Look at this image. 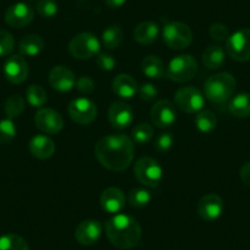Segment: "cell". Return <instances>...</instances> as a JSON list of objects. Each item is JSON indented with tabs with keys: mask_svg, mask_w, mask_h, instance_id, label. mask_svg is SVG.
I'll list each match as a JSON object with an SVG mask.
<instances>
[{
	"mask_svg": "<svg viewBox=\"0 0 250 250\" xmlns=\"http://www.w3.org/2000/svg\"><path fill=\"white\" fill-rule=\"evenodd\" d=\"M102 225L96 220H86L79 223L75 229V238L80 244L92 245L102 235Z\"/></svg>",
	"mask_w": 250,
	"mask_h": 250,
	"instance_id": "ac0fdd59",
	"label": "cell"
},
{
	"mask_svg": "<svg viewBox=\"0 0 250 250\" xmlns=\"http://www.w3.org/2000/svg\"><path fill=\"white\" fill-rule=\"evenodd\" d=\"M76 88L83 95H90L95 90V83L88 76H81L80 79L76 80Z\"/></svg>",
	"mask_w": 250,
	"mask_h": 250,
	"instance_id": "60d3db41",
	"label": "cell"
},
{
	"mask_svg": "<svg viewBox=\"0 0 250 250\" xmlns=\"http://www.w3.org/2000/svg\"><path fill=\"white\" fill-rule=\"evenodd\" d=\"M126 3V0H104V4L110 9H119Z\"/></svg>",
	"mask_w": 250,
	"mask_h": 250,
	"instance_id": "7bdbcfd3",
	"label": "cell"
},
{
	"mask_svg": "<svg viewBox=\"0 0 250 250\" xmlns=\"http://www.w3.org/2000/svg\"><path fill=\"white\" fill-rule=\"evenodd\" d=\"M226 50L232 59L237 62L250 60V30L243 28L237 31L226 41Z\"/></svg>",
	"mask_w": 250,
	"mask_h": 250,
	"instance_id": "9c48e42d",
	"label": "cell"
},
{
	"mask_svg": "<svg viewBox=\"0 0 250 250\" xmlns=\"http://www.w3.org/2000/svg\"><path fill=\"white\" fill-rule=\"evenodd\" d=\"M163 42L174 50H182L188 48L193 42V31L187 23L179 21L167 22L162 31Z\"/></svg>",
	"mask_w": 250,
	"mask_h": 250,
	"instance_id": "5b68a950",
	"label": "cell"
},
{
	"mask_svg": "<svg viewBox=\"0 0 250 250\" xmlns=\"http://www.w3.org/2000/svg\"><path fill=\"white\" fill-rule=\"evenodd\" d=\"M174 103L180 110L185 113H199L205 105V97L199 88L194 86H185L175 92Z\"/></svg>",
	"mask_w": 250,
	"mask_h": 250,
	"instance_id": "ba28073f",
	"label": "cell"
},
{
	"mask_svg": "<svg viewBox=\"0 0 250 250\" xmlns=\"http://www.w3.org/2000/svg\"><path fill=\"white\" fill-rule=\"evenodd\" d=\"M35 124L45 134H58L64 128L62 114L53 108H40L35 115Z\"/></svg>",
	"mask_w": 250,
	"mask_h": 250,
	"instance_id": "8fae6325",
	"label": "cell"
},
{
	"mask_svg": "<svg viewBox=\"0 0 250 250\" xmlns=\"http://www.w3.org/2000/svg\"><path fill=\"white\" fill-rule=\"evenodd\" d=\"M26 98L30 105L35 108H43L47 103V92L44 88L40 85H31L26 90Z\"/></svg>",
	"mask_w": 250,
	"mask_h": 250,
	"instance_id": "1f68e13d",
	"label": "cell"
},
{
	"mask_svg": "<svg viewBox=\"0 0 250 250\" xmlns=\"http://www.w3.org/2000/svg\"><path fill=\"white\" fill-rule=\"evenodd\" d=\"M95 155L104 168L113 172H122L133 162L135 146L134 141L124 134H110L97 141Z\"/></svg>",
	"mask_w": 250,
	"mask_h": 250,
	"instance_id": "6da1fadb",
	"label": "cell"
},
{
	"mask_svg": "<svg viewBox=\"0 0 250 250\" xmlns=\"http://www.w3.org/2000/svg\"><path fill=\"white\" fill-rule=\"evenodd\" d=\"M153 133L155 130H153L152 125L147 124V123H140V124L135 125L131 130V140L138 145H144L153 138Z\"/></svg>",
	"mask_w": 250,
	"mask_h": 250,
	"instance_id": "4dcf8cb0",
	"label": "cell"
},
{
	"mask_svg": "<svg viewBox=\"0 0 250 250\" xmlns=\"http://www.w3.org/2000/svg\"><path fill=\"white\" fill-rule=\"evenodd\" d=\"M152 200V194L145 188H136L129 193L128 201L133 208H145Z\"/></svg>",
	"mask_w": 250,
	"mask_h": 250,
	"instance_id": "d6a6232c",
	"label": "cell"
},
{
	"mask_svg": "<svg viewBox=\"0 0 250 250\" xmlns=\"http://www.w3.org/2000/svg\"><path fill=\"white\" fill-rule=\"evenodd\" d=\"M115 64H117V62H115L114 57L112 54H108V53H100L96 58V65L103 71L113 70Z\"/></svg>",
	"mask_w": 250,
	"mask_h": 250,
	"instance_id": "ab89813d",
	"label": "cell"
},
{
	"mask_svg": "<svg viewBox=\"0 0 250 250\" xmlns=\"http://www.w3.org/2000/svg\"><path fill=\"white\" fill-rule=\"evenodd\" d=\"M198 62L193 55H177L168 64L166 76L174 83H187L193 80L198 73Z\"/></svg>",
	"mask_w": 250,
	"mask_h": 250,
	"instance_id": "277c9868",
	"label": "cell"
},
{
	"mask_svg": "<svg viewBox=\"0 0 250 250\" xmlns=\"http://www.w3.org/2000/svg\"><path fill=\"white\" fill-rule=\"evenodd\" d=\"M138 95L140 100L145 101V102H151L157 97L158 90L153 83H145L138 87Z\"/></svg>",
	"mask_w": 250,
	"mask_h": 250,
	"instance_id": "f35d334b",
	"label": "cell"
},
{
	"mask_svg": "<svg viewBox=\"0 0 250 250\" xmlns=\"http://www.w3.org/2000/svg\"><path fill=\"white\" fill-rule=\"evenodd\" d=\"M36 9L42 18L50 19L57 15L59 8H58L55 0H38L37 4H36Z\"/></svg>",
	"mask_w": 250,
	"mask_h": 250,
	"instance_id": "e575fe53",
	"label": "cell"
},
{
	"mask_svg": "<svg viewBox=\"0 0 250 250\" xmlns=\"http://www.w3.org/2000/svg\"><path fill=\"white\" fill-rule=\"evenodd\" d=\"M229 112L237 118L250 117V93H239L229 102Z\"/></svg>",
	"mask_w": 250,
	"mask_h": 250,
	"instance_id": "484cf974",
	"label": "cell"
},
{
	"mask_svg": "<svg viewBox=\"0 0 250 250\" xmlns=\"http://www.w3.org/2000/svg\"><path fill=\"white\" fill-rule=\"evenodd\" d=\"M226 53L220 45H208L203 53V62L208 69H218L225 64Z\"/></svg>",
	"mask_w": 250,
	"mask_h": 250,
	"instance_id": "d4e9b609",
	"label": "cell"
},
{
	"mask_svg": "<svg viewBox=\"0 0 250 250\" xmlns=\"http://www.w3.org/2000/svg\"><path fill=\"white\" fill-rule=\"evenodd\" d=\"M15 47V40L13 35L6 30L0 28V57H6L10 54Z\"/></svg>",
	"mask_w": 250,
	"mask_h": 250,
	"instance_id": "d590c367",
	"label": "cell"
},
{
	"mask_svg": "<svg viewBox=\"0 0 250 250\" xmlns=\"http://www.w3.org/2000/svg\"><path fill=\"white\" fill-rule=\"evenodd\" d=\"M49 83L55 91L69 92L76 85V76L66 66L57 65L50 70Z\"/></svg>",
	"mask_w": 250,
	"mask_h": 250,
	"instance_id": "2e32d148",
	"label": "cell"
},
{
	"mask_svg": "<svg viewBox=\"0 0 250 250\" xmlns=\"http://www.w3.org/2000/svg\"><path fill=\"white\" fill-rule=\"evenodd\" d=\"M237 80L229 73H218L210 76L204 85V93L206 98L213 103H225L234 93Z\"/></svg>",
	"mask_w": 250,
	"mask_h": 250,
	"instance_id": "3957f363",
	"label": "cell"
},
{
	"mask_svg": "<svg viewBox=\"0 0 250 250\" xmlns=\"http://www.w3.org/2000/svg\"><path fill=\"white\" fill-rule=\"evenodd\" d=\"M100 41L90 32L79 33L69 43V52L76 59H90L100 54Z\"/></svg>",
	"mask_w": 250,
	"mask_h": 250,
	"instance_id": "52a82bcc",
	"label": "cell"
},
{
	"mask_svg": "<svg viewBox=\"0 0 250 250\" xmlns=\"http://www.w3.org/2000/svg\"><path fill=\"white\" fill-rule=\"evenodd\" d=\"M151 120L157 128H169L177 120L174 104L168 100H161L151 108Z\"/></svg>",
	"mask_w": 250,
	"mask_h": 250,
	"instance_id": "4fadbf2b",
	"label": "cell"
},
{
	"mask_svg": "<svg viewBox=\"0 0 250 250\" xmlns=\"http://www.w3.org/2000/svg\"><path fill=\"white\" fill-rule=\"evenodd\" d=\"M44 49V41L40 35L31 33L25 36L19 43V50L25 57H36Z\"/></svg>",
	"mask_w": 250,
	"mask_h": 250,
	"instance_id": "cb8c5ba5",
	"label": "cell"
},
{
	"mask_svg": "<svg viewBox=\"0 0 250 250\" xmlns=\"http://www.w3.org/2000/svg\"><path fill=\"white\" fill-rule=\"evenodd\" d=\"M30 152L38 160H48L55 152V144L49 136L36 135L30 141Z\"/></svg>",
	"mask_w": 250,
	"mask_h": 250,
	"instance_id": "ffe728a7",
	"label": "cell"
},
{
	"mask_svg": "<svg viewBox=\"0 0 250 250\" xmlns=\"http://www.w3.org/2000/svg\"><path fill=\"white\" fill-rule=\"evenodd\" d=\"M138 83L135 79L129 74H119L114 78L112 83L113 92L120 98H131L138 93Z\"/></svg>",
	"mask_w": 250,
	"mask_h": 250,
	"instance_id": "44dd1931",
	"label": "cell"
},
{
	"mask_svg": "<svg viewBox=\"0 0 250 250\" xmlns=\"http://www.w3.org/2000/svg\"><path fill=\"white\" fill-rule=\"evenodd\" d=\"M35 18V10L27 3H16L6 10L5 22L13 28H22L30 25Z\"/></svg>",
	"mask_w": 250,
	"mask_h": 250,
	"instance_id": "7c38bea8",
	"label": "cell"
},
{
	"mask_svg": "<svg viewBox=\"0 0 250 250\" xmlns=\"http://www.w3.org/2000/svg\"><path fill=\"white\" fill-rule=\"evenodd\" d=\"M0 250H30V248L22 237L9 233L0 237Z\"/></svg>",
	"mask_w": 250,
	"mask_h": 250,
	"instance_id": "f546056e",
	"label": "cell"
},
{
	"mask_svg": "<svg viewBox=\"0 0 250 250\" xmlns=\"http://www.w3.org/2000/svg\"><path fill=\"white\" fill-rule=\"evenodd\" d=\"M101 206L108 213H119L125 206V195L119 188H107L101 195Z\"/></svg>",
	"mask_w": 250,
	"mask_h": 250,
	"instance_id": "d6986e66",
	"label": "cell"
},
{
	"mask_svg": "<svg viewBox=\"0 0 250 250\" xmlns=\"http://www.w3.org/2000/svg\"><path fill=\"white\" fill-rule=\"evenodd\" d=\"M239 175L242 182L244 183L245 185H248V187H250V162L245 163V165L240 168Z\"/></svg>",
	"mask_w": 250,
	"mask_h": 250,
	"instance_id": "b9f144b4",
	"label": "cell"
},
{
	"mask_svg": "<svg viewBox=\"0 0 250 250\" xmlns=\"http://www.w3.org/2000/svg\"><path fill=\"white\" fill-rule=\"evenodd\" d=\"M105 234L118 249H131L141 239V226L133 216L118 213L105 222Z\"/></svg>",
	"mask_w": 250,
	"mask_h": 250,
	"instance_id": "7a4b0ae2",
	"label": "cell"
},
{
	"mask_svg": "<svg viewBox=\"0 0 250 250\" xmlns=\"http://www.w3.org/2000/svg\"><path fill=\"white\" fill-rule=\"evenodd\" d=\"M16 135V126L14 124L13 119L0 120V144L5 145V144L11 143Z\"/></svg>",
	"mask_w": 250,
	"mask_h": 250,
	"instance_id": "836d02e7",
	"label": "cell"
},
{
	"mask_svg": "<svg viewBox=\"0 0 250 250\" xmlns=\"http://www.w3.org/2000/svg\"><path fill=\"white\" fill-rule=\"evenodd\" d=\"M108 119L113 128L122 130L131 125L134 120V110L131 105L124 101H115L108 109Z\"/></svg>",
	"mask_w": 250,
	"mask_h": 250,
	"instance_id": "5bb4252c",
	"label": "cell"
},
{
	"mask_svg": "<svg viewBox=\"0 0 250 250\" xmlns=\"http://www.w3.org/2000/svg\"><path fill=\"white\" fill-rule=\"evenodd\" d=\"M141 70L148 79H163L167 73V68L162 59L156 55H147L141 62Z\"/></svg>",
	"mask_w": 250,
	"mask_h": 250,
	"instance_id": "603a6c76",
	"label": "cell"
},
{
	"mask_svg": "<svg viewBox=\"0 0 250 250\" xmlns=\"http://www.w3.org/2000/svg\"><path fill=\"white\" fill-rule=\"evenodd\" d=\"M173 143H174V138L170 133H161L156 136L155 139V148L156 151L161 153H165L172 148Z\"/></svg>",
	"mask_w": 250,
	"mask_h": 250,
	"instance_id": "8d00e7d4",
	"label": "cell"
},
{
	"mask_svg": "<svg viewBox=\"0 0 250 250\" xmlns=\"http://www.w3.org/2000/svg\"><path fill=\"white\" fill-rule=\"evenodd\" d=\"M69 117L80 125H88L97 118V105L85 97L71 101L68 107Z\"/></svg>",
	"mask_w": 250,
	"mask_h": 250,
	"instance_id": "30bf717a",
	"label": "cell"
},
{
	"mask_svg": "<svg viewBox=\"0 0 250 250\" xmlns=\"http://www.w3.org/2000/svg\"><path fill=\"white\" fill-rule=\"evenodd\" d=\"M208 33H210V37L212 40L217 41V42H223V41H227L228 37H229V30L226 25L220 22L212 23L210 26V30H208Z\"/></svg>",
	"mask_w": 250,
	"mask_h": 250,
	"instance_id": "74e56055",
	"label": "cell"
},
{
	"mask_svg": "<svg viewBox=\"0 0 250 250\" xmlns=\"http://www.w3.org/2000/svg\"><path fill=\"white\" fill-rule=\"evenodd\" d=\"M25 110V100L20 95H13L5 101L4 112L9 119H15L20 117Z\"/></svg>",
	"mask_w": 250,
	"mask_h": 250,
	"instance_id": "f1b7e54d",
	"label": "cell"
},
{
	"mask_svg": "<svg viewBox=\"0 0 250 250\" xmlns=\"http://www.w3.org/2000/svg\"><path fill=\"white\" fill-rule=\"evenodd\" d=\"M136 179L148 188H156L162 180L163 169L160 163L152 157L139 158L134 166Z\"/></svg>",
	"mask_w": 250,
	"mask_h": 250,
	"instance_id": "8992f818",
	"label": "cell"
},
{
	"mask_svg": "<svg viewBox=\"0 0 250 250\" xmlns=\"http://www.w3.org/2000/svg\"><path fill=\"white\" fill-rule=\"evenodd\" d=\"M195 125L201 133H211L217 125V118L211 110H200L195 117Z\"/></svg>",
	"mask_w": 250,
	"mask_h": 250,
	"instance_id": "83f0119b",
	"label": "cell"
},
{
	"mask_svg": "<svg viewBox=\"0 0 250 250\" xmlns=\"http://www.w3.org/2000/svg\"><path fill=\"white\" fill-rule=\"evenodd\" d=\"M223 200L217 194H208L203 196L198 204V213L203 220L216 221L223 212Z\"/></svg>",
	"mask_w": 250,
	"mask_h": 250,
	"instance_id": "e0dca14e",
	"label": "cell"
},
{
	"mask_svg": "<svg viewBox=\"0 0 250 250\" xmlns=\"http://www.w3.org/2000/svg\"><path fill=\"white\" fill-rule=\"evenodd\" d=\"M160 35V27L153 21H144L139 23L134 31V38L140 44H151L157 40Z\"/></svg>",
	"mask_w": 250,
	"mask_h": 250,
	"instance_id": "7402d4cb",
	"label": "cell"
},
{
	"mask_svg": "<svg viewBox=\"0 0 250 250\" xmlns=\"http://www.w3.org/2000/svg\"><path fill=\"white\" fill-rule=\"evenodd\" d=\"M28 64L22 55H11L4 64V75L11 83H22L28 78Z\"/></svg>",
	"mask_w": 250,
	"mask_h": 250,
	"instance_id": "9a60e30c",
	"label": "cell"
},
{
	"mask_svg": "<svg viewBox=\"0 0 250 250\" xmlns=\"http://www.w3.org/2000/svg\"><path fill=\"white\" fill-rule=\"evenodd\" d=\"M123 37H124V33H123L122 27H119V26L117 25H113L103 31L102 43L107 49H117V48L122 44Z\"/></svg>",
	"mask_w": 250,
	"mask_h": 250,
	"instance_id": "4316f807",
	"label": "cell"
}]
</instances>
